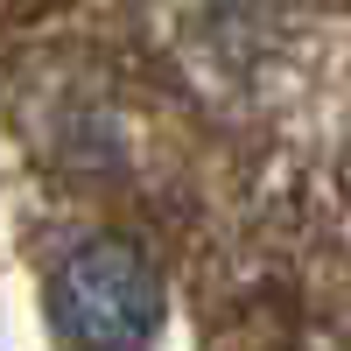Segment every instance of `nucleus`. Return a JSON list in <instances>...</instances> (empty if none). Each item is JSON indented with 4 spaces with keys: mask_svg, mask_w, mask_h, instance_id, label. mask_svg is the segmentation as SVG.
I'll list each match as a JSON object with an SVG mask.
<instances>
[{
    "mask_svg": "<svg viewBox=\"0 0 351 351\" xmlns=\"http://www.w3.org/2000/svg\"><path fill=\"white\" fill-rule=\"evenodd\" d=\"M49 324L71 351H141L162 324V288L134 246L92 239L56 267Z\"/></svg>",
    "mask_w": 351,
    "mask_h": 351,
    "instance_id": "1",
    "label": "nucleus"
}]
</instances>
